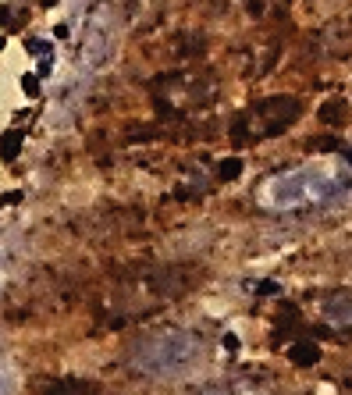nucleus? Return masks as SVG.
I'll return each instance as SVG.
<instances>
[{
    "label": "nucleus",
    "mask_w": 352,
    "mask_h": 395,
    "mask_svg": "<svg viewBox=\"0 0 352 395\" xmlns=\"http://www.w3.org/2000/svg\"><path fill=\"white\" fill-rule=\"evenodd\" d=\"M114 50V11L100 4L86 18V40H82V65L86 68H104Z\"/></svg>",
    "instance_id": "7ed1b4c3"
},
{
    "label": "nucleus",
    "mask_w": 352,
    "mask_h": 395,
    "mask_svg": "<svg viewBox=\"0 0 352 395\" xmlns=\"http://www.w3.org/2000/svg\"><path fill=\"white\" fill-rule=\"evenodd\" d=\"M217 171H221V178H235V175L242 171V161H224Z\"/></svg>",
    "instance_id": "6e6552de"
},
{
    "label": "nucleus",
    "mask_w": 352,
    "mask_h": 395,
    "mask_svg": "<svg viewBox=\"0 0 352 395\" xmlns=\"http://www.w3.org/2000/svg\"><path fill=\"white\" fill-rule=\"evenodd\" d=\"M274 288H277V285H274V281H260V285H256V288H253V292H260V296H267V292H274Z\"/></svg>",
    "instance_id": "f8f14e48"
},
{
    "label": "nucleus",
    "mask_w": 352,
    "mask_h": 395,
    "mask_svg": "<svg viewBox=\"0 0 352 395\" xmlns=\"http://www.w3.org/2000/svg\"><path fill=\"white\" fill-rule=\"evenodd\" d=\"M224 349H228V352H235V349H238V342H235V335H224Z\"/></svg>",
    "instance_id": "ddd939ff"
},
{
    "label": "nucleus",
    "mask_w": 352,
    "mask_h": 395,
    "mask_svg": "<svg viewBox=\"0 0 352 395\" xmlns=\"http://www.w3.org/2000/svg\"><path fill=\"white\" fill-rule=\"evenodd\" d=\"M22 90H26V97H36V93H40V79H36V75H26V79H22Z\"/></svg>",
    "instance_id": "1a4fd4ad"
},
{
    "label": "nucleus",
    "mask_w": 352,
    "mask_h": 395,
    "mask_svg": "<svg viewBox=\"0 0 352 395\" xmlns=\"http://www.w3.org/2000/svg\"><path fill=\"white\" fill-rule=\"evenodd\" d=\"M0 395H11V381H8L4 370H0Z\"/></svg>",
    "instance_id": "9b49d317"
},
{
    "label": "nucleus",
    "mask_w": 352,
    "mask_h": 395,
    "mask_svg": "<svg viewBox=\"0 0 352 395\" xmlns=\"http://www.w3.org/2000/svg\"><path fill=\"white\" fill-rule=\"evenodd\" d=\"M196 395H231L228 388H221V384H207V388H199Z\"/></svg>",
    "instance_id": "9d476101"
},
{
    "label": "nucleus",
    "mask_w": 352,
    "mask_h": 395,
    "mask_svg": "<svg viewBox=\"0 0 352 395\" xmlns=\"http://www.w3.org/2000/svg\"><path fill=\"white\" fill-rule=\"evenodd\" d=\"M26 47H29L33 54H40V58H50V43H47V40H26Z\"/></svg>",
    "instance_id": "0eeeda50"
},
{
    "label": "nucleus",
    "mask_w": 352,
    "mask_h": 395,
    "mask_svg": "<svg viewBox=\"0 0 352 395\" xmlns=\"http://www.w3.org/2000/svg\"><path fill=\"white\" fill-rule=\"evenodd\" d=\"M22 139H26V132H22V129L4 132V136H0V157H4V161H15V157H18V150H22Z\"/></svg>",
    "instance_id": "423d86ee"
},
{
    "label": "nucleus",
    "mask_w": 352,
    "mask_h": 395,
    "mask_svg": "<svg viewBox=\"0 0 352 395\" xmlns=\"http://www.w3.org/2000/svg\"><path fill=\"white\" fill-rule=\"evenodd\" d=\"M203 359V338L196 331H157L128 349V367L139 377H185Z\"/></svg>",
    "instance_id": "f03ea898"
},
{
    "label": "nucleus",
    "mask_w": 352,
    "mask_h": 395,
    "mask_svg": "<svg viewBox=\"0 0 352 395\" xmlns=\"http://www.w3.org/2000/svg\"><path fill=\"white\" fill-rule=\"evenodd\" d=\"M324 317H331L334 324H338V320L352 324V296H331V299L324 303Z\"/></svg>",
    "instance_id": "39448f33"
},
{
    "label": "nucleus",
    "mask_w": 352,
    "mask_h": 395,
    "mask_svg": "<svg viewBox=\"0 0 352 395\" xmlns=\"http://www.w3.org/2000/svg\"><path fill=\"white\" fill-rule=\"evenodd\" d=\"M352 193V175L348 171H331V168H295V171H277L256 189V203L263 210H302V207H327L341 196Z\"/></svg>",
    "instance_id": "f257e3e1"
},
{
    "label": "nucleus",
    "mask_w": 352,
    "mask_h": 395,
    "mask_svg": "<svg viewBox=\"0 0 352 395\" xmlns=\"http://www.w3.org/2000/svg\"><path fill=\"white\" fill-rule=\"evenodd\" d=\"M43 395H97V388L86 381H75V377H57V381L43 384Z\"/></svg>",
    "instance_id": "20e7f679"
}]
</instances>
